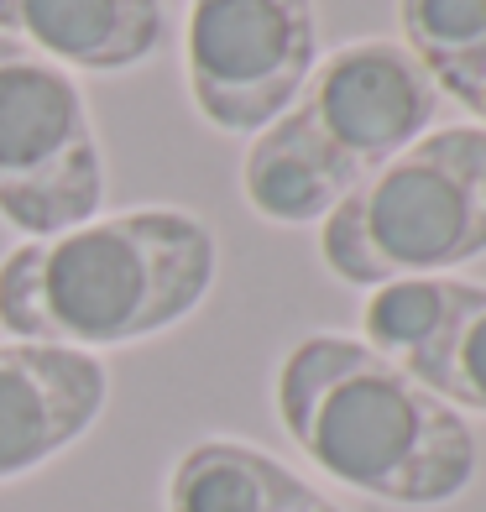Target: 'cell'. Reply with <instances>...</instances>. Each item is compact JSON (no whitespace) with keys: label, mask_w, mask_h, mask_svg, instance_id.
<instances>
[{"label":"cell","mask_w":486,"mask_h":512,"mask_svg":"<svg viewBox=\"0 0 486 512\" xmlns=\"http://www.w3.org/2000/svg\"><path fill=\"white\" fill-rule=\"evenodd\" d=\"M215 283V236L189 209H126L42 236L0 262V324L16 340L105 351L173 330Z\"/></svg>","instance_id":"1"},{"label":"cell","mask_w":486,"mask_h":512,"mask_svg":"<svg viewBox=\"0 0 486 512\" xmlns=\"http://www.w3.org/2000/svg\"><path fill=\"white\" fill-rule=\"evenodd\" d=\"M277 418L324 476L392 507H445L476 476L466 418L351 335H309L283 356Z\"/></svg>","instance_id":"2"},{"label":"cell","mask_w":486,"mask_h":512,"mask_svg":"<svg viewBox=\"0 0 486 512\" xmlns=\"http://www.w3.org/2000/svg\"><path fill=\"white\" fill-rule=\"evenodd\" d=\"M486 251V131L445 126L361 178L319 230V256L340 283L382 288L445 277Z\"/></svg>","instance_id":"3"},{"label":"cell","mask_w":486,"mask_h":512,"mask_svg":"<svg viewBox=\"0 0 486 512\" xmlns=\"http://www.w3.org/2000/svg\"><path fill=\"white\" fill-rule=\"evenodd\" d=\"M105 157L68 68L0 37V220L32 241L100 215Z\"/></svg>","instance_id":"4"},{"label":"cell","mask_w":486,"mask_h":512,"mask_svg":"<svg viewBox=\"0 0 486 512\" xmlns=\"http://www.w3.org/2000/svg\"><path fill=\"white\" fill-rule=\"evenodd\" d=\"M319 63L314 0H189L183 68L215 131H262Z\"/></svg>","instance_id":"5"},{"label":"cell","mask_w":486,"mask_h":512,"mask_svg":"<svg viewBox=\"0 0 486 512\" xmlns=\"http://www.w3.org/2000/svg\"><path fill=\"white\" fill-rule=\"evenodd\" d=\"M439 89L429 68L403 42H345L298 89L293 110L330 142V152L356 178H372L419 136H429L439 115Z\"/></svg>","instance_id":"6"},{"label":"cell","mask_w":486,"mask_h":512,"mask_svg":"<svg viewBox=\"0 0 486 512\" xmlns=\"http://www.w3.org/2000/svg\"><path fill=\"white\" fill-rule=\"evenodd\" d=\"M110 377L89 351L11 340L0 345V481L53 460L95 424Z\"/></svg>","instance_id":"7"},{"label":"cell","mask_w":486,"mask_h":512,"mask_svg":"<svg viewBox=\"0 0 486 512\" xmlns=\"http://www.w3.org/2000/svg\"><path fill=\"white\" fill-rule=\"evenodd\" d=\"M162 0H0V37L27 42L58 68L121 74L162 48Z\"/></svg>","instance_id":"8"},{"label":"cell","mask_w":486,"mask_h":512,"mask_svg":"<svg viewBox=\"0 0 486 512\" xmlns=\"http://www.w3.org/2000/svg\"><path fill=\"white\" fill-rule=\"evenodd\" d=\"M356 173L330 152V142L293 105L257 131L241 162L246 204L272 225H314L356 189Z\"/></svg>","instance_id":"9"},{"label":"cell","mask_w":486,"mask_h":512,"mask_svg":"<svg viewBox=\"0 0 486 512\" xmlns=\"http://www.w3.org/2000/svg\"><path fill=\"white\" fill-rule=\"evenodd\" d=\"M309 492L283 460L241 439H199L168 476V512H288Z\"/></svg>","instance_id":"10"},{"label":"cell","mask_w":486,"mask_h":512,"mask_svg":"<svg viewBox=\"0 0 486 512\" xmlns=\"http://www.w3.org/2000/svg\"><path fill=\"white\" fill-rule=\"evenodd\" d=\"M460 293H466L460 277H403V283L372 288V298L361 309L366 345L377 356H387L398 371H413L439 345L445 324L455 319Z\"/></svg>","instance_id":"11"},{"label":"cell","mask_w":486,"mask_h":512,"mask_svg":"<svg viewBox=\"0 0 486 512\" xmlns=\"http://www.w3.org/2000/svg\"><path fill=\"white\" fill-rule=\"evenodd\" d=\"M419 387H429L439 403H450L455 413L471 408L486 413V288L466 283L460 309L445 324L439 345L408 371Z\"/></svg>","instance_id":"12"},{"label":"cell","mask_w":486,"mask_h":512,"mask_svg":"<svg viewBox=\"0 0 486 512\" xmlns=\"http://www.w3.org/2000/svg\"><path fill=\"white\" fill-rule=\"evenodd\" d=\"M403 48L434 74L486 42V0H398Z\"/></svg>","instance_id":"13"},{"label":"cell","mask_w":486,"mask_h":512,"mask_svg":"<svg viewBox=\"0 0 486 512\" xmlns=\"http://www.w3.org/2000/svg\"><path fill=\"white\" fill-rule=\"evenodd\" d=\"M434 89H439V95H450L455 105H466L481 121V131H486V42L476 53H466L460 63H450L445 74H434Z\"/></svg>","instance_id":"14"},{"label":"cell","mask_w":486,"mask_h":512,"mask_svg":"<svg viewBox=\"0 0 486 512\" xmlns=\"http://www.w3.org/2000/svg\"><path fill=\"white\" fill-rule=\"evenodd\" d=\"M288 512H340V507H335L330 497H319V492H314V486H309V492H304V497H298V502H293Z\"/></svg>","instance_id":"15"}]
</instances>
